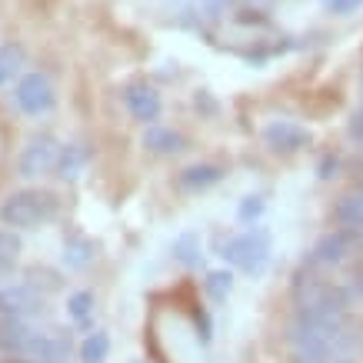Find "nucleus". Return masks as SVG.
Returning <instances> with one entry per match:
<instances>
[{"label":"nucleus","instance_id":"nucleus-1","mask_svg":"<svg viewBox=\"0 0 363 363\" xmlns=\"http://www.w3.org/2000/svg\"><path fill=\"white\" fill-rule=\"evenodd\" d=\"M57 207H60V200H57V194H50V190H40V187L13 190V194H7L4 203H0V223H4V227H13V230H33V227H40V223L54 220Z\"/></svg>","mask_w":363,"mask_h":363},{"label":"nucleus","instance_id":"nucleus-2","mask_svg":"<svg viewBox=\"0 0 363 363\" xmlns=\"http://www.w3.org/2000/svg\"><path fill=\"white\" fill-rule=\"evenodd\" d=\"M223 260L233 264L237 270L250 277H260L270 264V233L264 227H250V230H243L240 237H233L227 240L223 247Z\"/></svg>","mask_w":363,"mask_h":363},{"label":"nucleus","instance_id":"nucleus-3","mask_svg":"<svg viewBox=\"0 0 363 363\" xmlns=\"http://www.w3.org/2000/svg\"><path fill=\"white\" fill-rule=\"evenodd\" d=\"M44 310V294L30 280H0V317L27 320Z\"/></svg>","mask_w":363,"mask_h":363},{"label":"nucleus","instance_id":"nucleus-4","mask_svg":"<svg viewBox=\"0 0 363 363\" xmlns=\"http://www.w3.org/2000/svg\"><path fill=\"white\" fill-rule=\"evenodd\" d=\"M13 100H17V107L23 113H30V117H40L54 107V84L47 74L40 70H33V74H23L17 90H13Z\"/></svg>","mask_w":363,"mask_h":363},{"label":"nucleus","instance_id":"nucleus-5","mask_svg":"<svg viewBox=\"0 0 363 363\" xmlns=\"http://www.w3.org/2000/svg\"><path fill=\"white\" fill-rule=\"evenodd\" d=\"M57 157H60V143H57L50 133H40V137H33V140L23 147L21 160H17V170H21L23 180H33V177L54 170Z\"/></svg>","mask_w":363,"mask_h":363},{"label":"nucleus","instance_id":"nucleus-6","mask_svg":"<svg viewBox=\"0 0 363 363\" xmlns=\"http://www.w3.org/2000/svg\"><path fill=\"white\" fill-rule=\"evenodd\" d=\"M347 260H353V243L347 230H333L327 237H320L307 257V264L313 267H343Z\"/></svg>","mask_w":363,"mask_h":363},{"label":"nucleus","instance_id":"nucleus-7","mask_svg":"<svg viewBox=\"0 0 363 363\" xmlns=\"http://www.w3.org/2000/svg\"><path fill=\"white\" fill-rule=\"evenodd\" d=\"M264 140L270 150L294 154V150H303L313 137H310L307 127H300V123H294V121H274L264 127Z\"/></svg>","mask_w":363,"mask_h":363},{"label":"nucleus","instance_id":"nucleus-8","mask_svg":"<svg viewBox=\"0 0 363 363\" xmlns=\"http://www.w3.org/2000/svg\"><path fill=\"white\" fill-rule=\"evenodd\" d=\"M23 357L37 363H67L70 360V337H64L60 330H37Z\"/></svg>","mask_w":363,"mask_h":363},{"label":"nucleus","instance_id":"nucleus-9","mask_svg":"<svg viewBox=\"0 0 363 363\" xmlns=\"http://www.w3.org/2000/svg\"><path fill=\"white\" fill-rule=\"evenodd\" d=\"M123 104H127V111L140 123H147V127L160 117V97H157V90L147 87V84H130V87L123 90Z\"/></svg>","mask_w":363,"mask_h":363},{"label":"nucleus","instance_id":"nucleus-10","mask_svg":"<svg viewBox=\"0 0 363 363\" xmlns=\"http://www.w3.org/2000/svg\"><path fill=\"white\" fill-rule=\"evenodd\" d=\"M33 337H37V327H30L27 320L0 317V353H27Z\"/></svg>","mask_w":363,"mask_h":363},{"label":"nucleus","instance_id":"nucleus-11","mask_svg":"<svg viewBox=\"0 0 363 363\" xmlns=\"http://www.w3.org/2000/svg\"><path fill=\"white\" fill-rule=\"evenodd\" d=\"M333 220H337L340 230H363V184L337 200V207H333Z\"/></svg>","mask_w":363,"mask_h":363},{"label":"nucleus","instance_id":"nucleus-12","mask_svg":"<svg viewBox=\"0 0 363 363\" xmlns=\"http://www.w3.org/2000/svg\"><path fill=\"white\" fill-rule=\"evenodd\" d=\"M87 160H90V147H84V143H67V147H60V157H57V177L74 180V177H80V170L87 167Z\"/></svg>","mask_w":363,"mask_h":363},{"label":"nucleus","instance_id":"nucleus-13","mask_svg":"<svg viewBox=\"0 0 363 363\" xmlns=\"http://www.w3.org/2000/svg\"><path fill=\"white\" fill-rule=\"evenodd\" d=\"M143 147L147 150H154V154H177L180 147H184V137L170 127H157L150 123L147 130H143Z\"/></svg>","mask_w":363,"mask_h":363},{"label":"nucleus","instance_id":"nucleus-14","mask_svg":"<svg viewBox=\"0 0 363 363\" xmlns=\"http://www.w3.org/2000/svg\"><path fill=\"white\" fill-rule=\"evenodd\" d=\"M223 180V170L217 164H194L180 174V187L187 190H203V187H213Z\"/></svg>","mask_w":363,"mask_h":363},{"label":"nucleus","instance_id":"nucleus-15","mask_svg":"<svg viewBox=\"0 0 363 363\" xmlns=\"http://www.w3.org/2000/svg\"><path fill=\"white\" fill-rule=\"evenodd\" d=\"M21 237L13 230H0V280L13 274V267L21 264Z\"/></svg>","mask_w":363,"mask_h":363},{"label":"nucleus","instance_id":"nucleus-16","mask_svg":"<svg viewBox=\"0 0 363 363\" xmlns=\"http://www.w3.org/2000/svg\"><path fill=\"white\" fill-rule=\"evenodd\" d=\"M107 353H111V337L104 330L90 333L87 340L80 343V360L84 363H104L107 360Z\"/></svg>","mask_w":363,"mask_h":363},{"label":"nucleus","instance_id":"nucleus-17","mask_svg":"<svg viewBox=\"0 0 363 363\" xmlns=\"http://www.w3.org/2000/svg\"><path fill=\"white\" fill-rule=\"evenodd\" d=\"M203 290H207L210 300L223 303V300L230 297V290H233V274H227V270H210L207 280H203Z\"/></svg>","mask_w":363,"mask_h":363},{"label":"nucleus","instance_id":"nucleus-18","mask_svg":"<svg viewBox=\"0 0 363 363\" xmlns=\"http://www.w3.org/2000/svg\"><path fill=\"white\" fill-rule=\"evenodd\" d=\"M174 257L184 267H197L200 257H203V253H200V237H197V233H184V237H177Z\"/></svg>","mask_w":363,"mask_h":363},{"label":"nucleus","instance_id":"nucleus-19","mask_svg":"<svg viewBox=\"0 0 363 363\" xmlns=\"http://www.w3.org/2000/svg\"><path fill=\"white\" fill-rule=\"evenodd\" d=\"M21 64H23V50H21V47H13V44L0 47V84H4V80H11L13 74L21 70Z\"/></svg>","mask_w":363,"mask_h":363},{"label":"nucleus","instance_id":"nucleus-20","mask_svg":"<svg viewBox=\"0 0 363 363\" xmlns=\"http://www.w3.org/2000/svg\"><path fill=\"white\" fill-rule=\"evenodd\" d=\"M67 313L77 320V323H87V317L94 313V294H87V290L74 294V297L67 300Z\"/></svg>","mask_w":363,"mask_h":363},{"label":"nucleus","instance_id":"nucleus-21","mask_svg":"<svg viewBox=\"0 0 363 363\" xmlns=\"http://www.w3.org/2000/svg\"><path fill=\"white\" fill-rule=\"evenodd\" d=\"M94 247H90L87 240H70V243H64V260L70 267H87L90 264V257H94Z\"/></svg>","mask_w":363,"mask_h":363},{"label":"nucleus","instance_id":"nucleus-22","mask_svg":"<svg viewBox=\"0 0 363 363\" xmlns=\"http://www.w3.org/2000/svg\"><path fill=\"white\" fill-rule=\"evenodd\" d=\"M264 197H260V194H253V197H243V203H240V210H237V213H240V220L243 223H250V220H257V217H260V213H264Z\"/></svg>","mask_w":363,"mask_h":363},{"label":"nucleus","instance_id":"nucleus-23","mask_svg":"<svg viewBox=\"0 0 363 363\" xmlns=\"http://www.w3.org/2000/svg\"><path fill=\"white\" fill-rule=\"evenodd\" d=\"M290 363H333V357L323 350H294V360Z\"/></svg>","mask_w":363,"mask_h":363},{"label":"nucleus","instance_id":"nucleus-24","mask_svg":"<svg viewBox=\"0 0 363 363\" xmlns=\"http://www.w3.org/2000/svg\"><path fill=\"white\" fill-rule=\"evenodd\" d=\"M200 7H203L207 17H223L227 7H230V0H200Z\"/></svg>","mask_w":363,"mask_h":363},{"label":"nucleus","instance_id":"nucleus-25","mask_svg":"<svg viewBox=\"0 0 363 363\" xmlns=\"http://www.w3.org/2000/svg\"><path fill=\"white\" fill-rule=\"evenodd\" d=\"M357 7H363V0H327V11L330 13H350Z\"/></svg>","mask_w":363,"mask_h":363},{"label":"nucleus","instance_id":"nucleus-26","mask_svg":"<svg viewBox=\"0 0 363 363\" xmlns=\"http://www.w3.org/2000/svg\"><path fill=\"white\" fill-rule=\"evenodd\" d=\"M337 167H340V160H337V157H323V160H320V177H323V180H327V177H333V170H337Z\"/></svg>","mask_w":363,"mask_h":363},{"label":"nucleus","instance_id":"nucleus-27","mask_svg":"<svg viewBox=\"0 0 363 363\" xmlns=\"http://www.w3.org/2000/svg\"><path fill=\"white\" fill-rule=\"evenodd\" d=\"M333 363H357V360H350V357H340V360H333Z\"/></svg>","mask_w":363,"mask_h":363},{"label":"nucleus","instance_id":"nucleus-28","mask_svg":"<svg viewBox=\"0 0 363 363\" xmlns=\"http://www.w3.org/2000/svg\"><path fill=\"white\" fill-rule=\"evenodd\" d=\"M133 363H143V360H133Z\"/></svg>","mask_w":363,"mask_h":363}]
</instances>
